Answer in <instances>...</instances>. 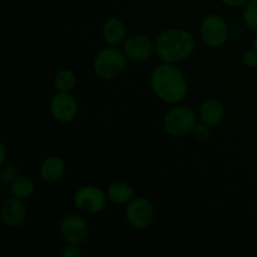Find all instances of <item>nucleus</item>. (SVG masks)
<instances>
[{
	"mask_svg": "<svg viewBox=\"0 0 257 257\" xmlns=\"http://www.w3.org/2000/svg\"><path fill=\"white\" fill-rule=\"evenodd\" d=\"M151 89L162 102L180 104L188 94V80L176 64L163 62L151 73Z\"/></svg>",
	"mask_w": 257,
	"mask_h": 257,
	"instance_id": "1",
	"label": "nucleus"
},
{
	"mask_svg": "<svg viewBox=\"0 0 257 257\" xmlns=\"http://www.w3.org/2000/svg\"><path fill=\"white\" fill-rule=\"evenodd\" d=\"M195 47V37L188 30L180 28L165 30L155 42V50L158 58L172 64L187 60L192 55Z\"/></svg>",
	"mask_w": 257,
	"mask_h": 257,
	"instance_id": "2",
	"label": "nucleus"
},
{
	"mask_svg": "<svg viewBox=\"0 0 257 257\" xmlns=\"http://www.w3.org/2000/svg\"><path fill=\"white\" fill-rule=\"evenodd\" d=\"M128 58L124 52L115 47H107L98 52L93 62V70L99 79H119L127 70Z\"/></svg>",
	"mask_w": 257,
	"mask_h": 257,
	"instance_id": "3",
	"label": "nucleus"
},
{
	"mask_svg": "<svg viewBox=\"0 0 257 257\" xmlns=\"http://www.w3.org/2000/svg\"><path fill=\"white\" fill-rule=\"evenodd\" d=\"M197 124L195 110L186 104H175L163 118V128L170 136L176 138L191 135Z\"/></svg>",
	"mask_w": 257,
	"mask_h": 257,
	"instance_id": "4",
	"label": "nucleus"
},
{
	"mask_svg": "<svg viewBox=\"0 0 257 257\" xmlns=\"http://www.w3.org/2000/svg\"><path fill=\"white\" fill-rule=\"evenodd\" d=\"M125 220L136 230H147L155 223L157 212L146 197H135L125 205Z\"/></svg>",
	"mask_w": 257,
	"mask_h": 257,
	"instance_id": "5",
	"label": "nucleus"
},
{
	"mask_svg": "<svg viewBox=\"0 0 257 257\" xmlns=\"http://www.w3.org/2000/svg\"><path fill=\"white\" fill-rule=\"evenodd\" d=\"M200 34L206 45L211 48H221L227 43L230 28L221 15L208 14L201 22Z\"/></svg>",
	"mask_w": 257,
	"mask_h": 257,
	"instance_id": "6",
	"label": "nucleus"
},
{
	"mask_svg": "<svg viewBox=\"0 0 257 257\" xmlns=\"http://www.w3.org/2000/svg\"><path fill=\"white\" fill-rule=\"evenodd\" d=\"M107 195L94 185H87L78 188L73 196L74 206L83 213L95 215L104 210L107 205Z\"/></svg>",
	"mask_w": 257,
	"mask_h": 257,
	"instance_id": "7",
	"label": "nucleus"
},
{
	"mask_svg": "<svg viewBox=\"0 0 257 257\" xmlns=\"http://www.w3.org/2000/svg\"><path fill=\"white\" fill-rule=\"evenodd\" d=\"M59 233L67 243L82 246L89 238L90 228L84 217L77 213H68L60 220Z\"/></svg>",
	"mask_w": 257,
	"mask_h": 257,
	"instance_id": "8",
	"label": "nucleus"
},
{
	"mask_svg": "<svg viewBox=\"0 0 257 257\" xmlns=\"http://www.w3.org/2000/svg\"><path fill=\"white\" fill-rule=\"evenodd\" d=\"M49 109L55 120L59 123H70L79 113V104L72 92H57L50 99Z\"/></svg>",
	"mask_w": 257,
	"mask_h": 257,
	"instance_id": "9",
	"label": "nucleus"
},
{
	"mask_svg": "<svg viewBox=\"0 0 257 257\" xmlns=\"http://www.w3.org/2000/svg\"><path fill=\"white\" fill-rule=\"evenodd\" d=\"M155 49L152 39L142 33H136L125 38L123 42V52L128 59L133 62H143L148 59Z\"/></svg>",
	"mask_w": 257,
	"mask_h": 257,
	"instance_id": "10",
	"label": "nucleus"
},
{
	"mask_svg": "<svg viewBox=\"0 0 257 257\" xmlns=\"http://www.w3.org/2000/svg\"><path fill=\"white\" fill-rule=\"evenodd\" d=\"M0 217L7 227H20L28 217V208L24 200H20L15 196L5 198L0 207Z\"/></svg>",
	"mask_w": 257,
	"mask_h": 257,
	"instance_id": "11",
	"label": "nucleus"
},
{
	"mask_svg": "<svg viewBox=\"0 0 257 257\" xmlns=\"http://www.w3.org/2000/svg\"><path fill=\"white\" fill-rule=\"evenodd\" d=\"M102 37L110 47H117L122 44L127 38V28H125L124 22L117 17L107 19L102 27Z\"/></svg>",
	"mask_w": 257,
	"mask_h": 257,
	"instance_id": "12",
	"label": "nucleus"
},
{
	"mask_svg": "<svg viewBox=\"0 0 257 257\" xmlns=\"http://www.w3.org/2000/svg\"><path fill=\"white\" fill-rule=\"evenodd\" d=\"M65 162L59 156H49L42 162L39 175L44 182L55 183L64 176Z\"/></svg>",
	"mask_w": 257,
	"mask_h": 257,
	"instance_id": "13",
	"label": "nucleus"
},
{
	"mask_svg": "<svg viewBox=\"0 0 257 257\" xmlns=\"http://www.w3.org/2000/svg\"><path fill=\"white\" fill-rule=\"evenodd\" d=\"M200 118L203 123L210 127H216L225 118V108L217 99H206L200 107Z\"/></svg>",
	"mask_w": 257,
	"mask_h": 257,
	"instance_id": "14",
	"label": "nucleus"
},
{
	"mask_svg": "<svg viewBox=\"0 0 257 257\" xmlns=\"http://www.w3.org/2000/svg\"><path fill=\"white\" fill-rule=\"evenodd\" d=\"M105 195L109 202L117 206L127 205L136 197L133 188L125 182H114L109 185L105 191Z\"/></svg>",
	"mask_w": 257,
	"mask_h": 257,
	"instance_id": "15",
	"label": "nucleus"
},
{
	"mask_svg": "<svg viewBox=\"0 0 257 257\" xmlns=\"http://www.w3.org/2000/svg\"><path fill=\"white\" fill-rule=\"evenodd\" d=\"M35 191L34 181L25 175H19L12 183H10V192L13 196L20 200H28L32 197Z\"/></svg>",
	"mask_w": 257,
	"mask_h": 257,
	"instance_id": "16",
	"label": "nucleus"
},
{
	"mask_svg": "<svg viewBox=\"0 0 257 257\" xmlns=\"http://www.w3.org/2000/svg\"><path fill=\"white\" fill-rule=\"evenodd\" d=\"M53 84L57 92L70 93L77 85V75L70 69H60L54 75Z\"/></svg>",
	"mask_w": 257,
	"mask_h": 257,
	"instance_id": "17",
	"label": "nucleus"
},
{
	"mask_svg": "<svg viewBox=\"0 0 257 257\" xmlns=\"http://www.w3.org/2000/svg\"><path fill=\"white\" fill-rule=\"evenodd\" d=\"M242 19L246 27L257 32V0H250L243 8Z\"/></svg>",
	"mask_w": 257,
	"mask_h": 257,
	"instance_id": "18",
	"label": "nucleus"
},
{
	"mask_svg": "<svg viewBox=\"0 0 257 257\" xmlns=\"http://www.w3.org/2000/svg\"><path fill=\"white\" fill-rule=\"evenodd\" d=\"M18 176H19V171H18L17 166L12 165V163H4V165H2L0 180H2L3 183L10 185Z\"/></svg>",
	"mask_w": 257,
	"mask_h": 257,
	"instance_id": "19",
	"label": "nucleus"
},
{
	"mask_svg": "<svg viewBox=\"0 0 257 257\" xmlns=\"http://www.w3.org/2000/svg\"><path fill=\"white\" fill-rule=\"evenodd\" d=\"M192 137L195 138L197 142H206L211 138V128L206 123H197L192 131Z\"/></svg>",
	"mask_w": 257,
	"mask_h": 257,
	"instance_id": "20",
	"label": "nucleus"
},
{
	"mask_svg": "<svg viewBox=\"0 0 257 257\" xmlns=\"http://www.w3.org/2000/svg\"><path fill=\"white\" fill-rule=\"evenodd\" d=\"M242 64L247 68L257 67V50L250 49L243 53L242 55Z\"/></svg>",
	"mask_w": 257,
	"mask_h": 257,
	"instance_id": "21",
	"label": "nucleus"
},
{
	"mask_svg": "<svg viewBox=\"0 0 257 257\" xmlns=\"http://www.w3.org/2000/svg\"><path fill=\"white\" fill-rule=\"evenodd\" d=\"M63 257H82L83 251L80 250V246L78 245H70L68 243L67 247L63 250Z\"/></svg>",
	"mask_w": 257,
	"mask_h": 257,
	"instance_id": "22",
	"label": "nucleus"
},
{
	"mask_svg": "<svg viewBox=\"0 0 257 257\" xmlns=\"http://www.w3.org/2000/svg\"><path fill=\"white\" fill-rule=\"evenodd\" d=\"M222 4H225L226 7H230V8H241V7H245L250 0H220Z\"/></svg>",
	"mask_w": 257,
	"mask_h": 257,
	"instance_id": "23",
	"label": "nucleus"
},
{
	"mask_svg": "<svg viewBox=\"0 0 257 257\" xmlns=\"http://www.w3.org/2000/svg\"><path fill=\"white\" fill-rule=\"evenodd\" d=\"M0 151H2V155H0V165H4L5 160H7V148H5L4 143L0 145Z\"/></svg>",
	"mask_w": 257,
	"mask_h": 257,
	"instance_id": "24",
	"label": "nucleus"
},
{
	"mask_svg": "<svg viewBox=\"0 0 257 257\" xmlns=\"http://www.w3.org/2000/svg\"><path fill=\"white\" fill-rule=\"evenodd\" d=\"M252 45H253V49L255 50H257V34H256V37L253 38V42H252Z\"/></svg>",
	"mask_w": 257,
	"mask_h": 257,
	"instance_id": "25",
	"label": "nucleus"
}]
</instances>
